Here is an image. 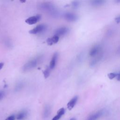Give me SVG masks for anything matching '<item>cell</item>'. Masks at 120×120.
Segmentation results:
<instances>
[{
	"instance_id": "obj_3",
	"label": "cell",
	"mask_w": 120,
	"mask_h": 120,
	"mask_svg": "<svg viewBox=\"0 0 120 120\" xmlns=\"http://www.w3.org/2000/svg\"><path fill=\"white\" fill-rule=\"evenodd\" d=\"M46 29V25L44 24H40L29 31V33L31 34H37L44 32Z\"/></svg>"
},
{
	"instance_id": "obj_18",
	"label": "cell",
	"mask_w": 120,
	"mask_h": 120,
	"mask_svg": "<svg viewBox=\"0 0 120 120\" xmlns=\"http://www.w3.org/2000/svg\"><path fill=\"white\" fill-rule=\"evenodd\" d=\"M65 110L64 109V108H61L57 112V114L60 115V116H62L63 115H64V114L65 113Z\"/></svg>"
},
{
	"instance_id": "obj_24",
	"label": "cell",
	"mask_w": 120,
	"mask_h": 120,
	"mask_svg": "<svg viewBox=\"0 0 120 120\" xmlns=\"http://www.w3.org/2000/svg\"><path fill=\"white\" fill-rule=\"evenodd\" d=\"M5 95V92L3 91H0V100L3 98Z\"/></svg>"
},
{
	"instance_id": "obj_1",
	"label": "cell",
	"mask_w": 120,
	"mask_h": 120,
	"mask_svg": "<svg viewBox=\"0 0 120 120\" xmlns=\"http://www.w3.org/2000/svg\"><path fill=\"white\" fill-rule=\"evenodd\" d=\"M40 8L43 10L48 11L51 15L54 17L59 15V13H58L57 11L51 3H43L40 4Z\"/></svg>"
},
{
	"instance_id": "obj_20",
	"label": "cell",
	"mask_w": 120,
	"mask_h": 120,
	"mask_svg": "<svg viewBox=\"0 0 120 120\" xmlns=\"http://www.w3.org/2000/svg\"><path fill=\"white\" fill-rule=\"evenodd\" d=\"M50 112V107L48 106H46V107L45 108V115H48V114Z\"/></svg>"
},
{
	"instance_id": "obj_13",
	"label": "cell",
	"mask_w": 120,
	"mask_h": 120,
	"mask_svg": "<svg viewBox=\"0 0 120 120\" xmlns=\"http://www.w3.org/2000/svg\"><path fill=\"white\" fill-rule=\"evenodd\" d=\"M24 86V82L22 81H20L16 83L15 87V91H20Z\"/></svg>"
},
{
	"instance_id": "obj_21",
	"label": "cell",
	"mask_w": 120,
	"mask_h": 120,
	"mask_svg": "<svg viewBox=\"0 0 120 120\" xmlns=\"http://www.w3.org/2000/svg\"><path fill=\"white\" fill-rule=\"evenodd\" d=\"M61 116H60V115H59V114H57V115H56V116H55L52 118V120H59L61 118Z\"/></svg>"
},
{
	"instance_id": "obj_8",
	"label": "cell",
	"mask_w": 120,
	"mask_h": 120,
	"mask_svg": "<svg viewBox=\"0 0 120 120\" xmlns=\"http://www.w3.org/2000/svg\"><path fill=\"white\" fill-rule=\"evenodd\" d=\"M58 57V53L57 52H55L53 54L52 57V58L51 59V60L50 61V62L49 68L50 69H52L55 68L56 66V64L57 63Z\"/></svg>"
},
{
	"instance_id": "obj_12",
	"label": "cell",
	"mask_w": 120,
	"mask_h": 120,
	"mask_svg": "<svg viewBox=\"0 0 120 120\" xmlns=\"http://www.w3.org/2000/svg\"><path fill=\"white\" fill-rule=\"evenodd\" d=\"M105 1L104 0H93L90 1V4L94 7H99L104 5Z\"/></svg>"
},
{
	"instance_id": "obj_23",
	"label": "cell",
	"mask_w": 120,
	"mask_h": 120,
	"mask_svg": "<svg viewBox=\"0 0 120 120\" xmlns=\"http://www.w3.org/2000/svg\"><path fill=\"white\" fill-rule=\"evenodd\" d=\"M15 120V116L12 115L7 118V119L5 120Z\"/></svg>"
},
{
	"instance_id": "obj_17",
	"label": "cell",
	"mask_w": 120,
	"mask_h": 120,
	"mask_svg": "<svg viewBox=\"0 0 120 120\" xmlns=\"http://www.w3.org/2000/svg\"><path fill=\"white\" fill-rule=\"evenodd\" d=\"M117 73L111 72L107 74V76L110 79L112 80L116 78L117 76Z\"/></svg>"
},
{
	"instance_id": "obj_22",
	"label": "cell",
	"mask_w": 120,
	"mask_h": 120,
	"mask_svg": "<svg viewBox=\"0 0 120 120\" xmlns=\"http://www.w3.org/2000/svg\"><path fill=\"white\" fill-rule=\"evenodd\" d=\"M114 21H115V22H116L117 23H120V15L116 16L115 18H114Z\"/></svg>"
},
{
	"instance_id": "obj_4",
	"label": "cell",
	"mask_w": 120,
	"mask_h": 120,
	"mask_svg": "<svg viewBox=\"0 0 120 120\" xmlns=\"http://www.w3.org/2000/svg\"><path fill=\"white\" fill-rule=\"evenodd\" d=\"M41 18V16L40 15H36L30 17L26 19L25 22L29 25H32L36 23Z\"/></svg>"
},
{
	"instance_id": "obj_16",
	"label": "cell",
	"mask_w": 120,
	"mask_h": 120,
	"mask_svg": "<svg viewBox=\"0 0 120 120\" xmlns=\"http://www.w3.org/2000/svg\"><path fill=\"white\" fill-rule=\"evenodd\" d=\"M50 68L49 67H47L45 69V70L43 71V74L45 78H48L50 75Z\"/></svg>"
},
{
	"instance_id": "obj_2",
	"label": "cell",
	"mask_w": 120,
	"mask_h": 120,
	"mask_svg": "<svg viewBox=\"0 0 120 120\" xmlns=\"http://www.w3.org/2000/svg\"><path fill=\"white\" fill-rule=\"evenodd\" d=\"M38 60L39 58H37L33 59L28 61L23 66L22 68V71L24 72H27L30 71L31 69L35 68L38 65Z\"/></svg>"
},
{
	"instance_id": "obj_10",
	"label": "cell",
	"mask_w": 120,
	"mask_h": 120,
	"mask_svg": "<svg viewBox=\"0 0 120 120\" xmlns=\"http://www.w3.org/2000/svg\"><path fill=\"white\" fill-rule=\"evenodd\" d=\"M59 40V37L54 35L52 38H48L46 40V42L48 45H52L53 44L57 43Z\"/></svg>"
},
{
	"instance_id": "obj_6",
	"label": "cell",
	"mask_w": 120,
	"mask_h": 120,
	"mask_svg": "<svg viewBox=\"0 0 120 120\" xmlns=\"http://www.w3.org/2000/svg\"><path fill=\"white\" fill-rule=\"evenodd\" d=\"M69 30L68 28L67 27H62L58 28L55 31L54 35L57 36L58 37L63 36L67 34Z\"/></svg>"
},
{
	"instance_id": "obj_11",
	"label": "cell",
	"mask_w": 120,
	"mask_h": 120,
	"mask_svg": "<svg viewBox=\"0 0 120 120\" xmlns=\"http://www.w3.org/2000/svg\"><path fill=\"white\" fill-rule=\"evenodd\" d=\"M103 111L100 110L97 112L94 113L93 114L91 115L88 119V120H97L98 118H99L103 114Z\"/></svg>"
},
{
	"instance_id": "obj_27",
	"label": "cell",
	"mask_w": 120,
	"mask_h": 120,
	"mask_svg": "<svg viewBox=\"0 0 120 120\" xmlns=\"http://www.w3.org/2000/svg\"><path fill=\"white\" fill-rule=\"evenodd\" d=\"M70 120H76V119L75 118H72L70 119Z\"/></svg>"
},
{
	"instance_id": "obj_9",
	"label": "cell",
	"mask_w": 120,
	"mask_h": 120,
	"mask_svg": "<svg viewBox=\"0 0 120 120\" xmlns=\"http://www.w3.org/2000/svg\"><path fill=\"white\" fill-rule=\"evenodd\" d=\"M78 96H75L67 104V107L69 110H71L75 105L77 100H78Z\"/></svg>"
},
{
	"instance_id": "obj_5",
	"label": "cell",
	"mask_w": 120,
	"mask_h": 120,
	"mask_svg": "<svg viewBox=\"0 0 120 120\" xmlns=\"http://www.w3.org/2000/svg\"><path fill=\"white\" fill-rule=\"evenodd\" d=\"M64 17L67 21L72 22H75L78 19V17L77 15L71 12L66 13L64 15Z\"/></svg>"
},
{
	"instance_id": "obj_19",
	"label": "cell",
	"mask_w": 120,
	"mask_h": 120,
	"mask_svg": "<svg viewBox=\"0 0 120 120\" xmlns=\"http://www.w3.org/2000/svg\"><path fill=\"white\" fill-rule=\"evenodd\" d=\"M79 2L78 1H74L72 2V5L73 8H77L79 6Z\"/></svg>"
},
{
	"instance_id": "obj_15",
	"label": "cell",
	"mask_w": 120,
	"mask_h": 120,
	"mask_svg": "<svg viewBox=\"0 0 120 120\" xmlns=\"http://www.w3.org/2000/svg\"><path fill=\"white\" fill-rule=\"evenodd\" d=\"M27 115V112L25 111L22 112L18 113L16 116V119L18 120H21L23 119Z\"/></svg>"
},
{
	"instance_id": "obj_14",
	"label": "cell",
	"mask_w": 120,
	"mask_h": 120,
	"mask_svg": "<svg viewBox=\"0 0 120 120\" xmlns=\"http://www.w3.org/2000/svg\"><path fill=\"white\" fill-rule=\"evenodd\" d=\"M101 57H102V55H99V56H98V57L92 60L90 62V65L91 66V67H93V66H94L95 65H96L98 62L101 59Z\"/></svg>"
},
{
	"instance_id": "obj_26",
	"label": "cell",
	"mask_w": 120,
	"mask_h": 120,
	"mask_svg": "<svg viewBox=\"0 0 120 120\" xmlns=\"http://www.w3.org/2000/svg\"><path fill=\"white\" fill-rule=\"evenodd\" d=\"M4 66V63L3 62H0V70H1Z\"/></svg>"
},
{
	"instance_id": "obj_25",
	"label": "cell",
	"mask_w": 120,
	"mask_h": 120,
	"mask_svg": "<svg viewBox=\"0 0 120 120\" xmlns=\"http://www.w3.org/2000/svg\"><path fill=\"white\" fill-rule=\"evenodd\" d=\"M116 78L118 81H120V71L119 73H117V75Z\"/></svg>"
},
{
	"instance_id": "obj_7",
	"label": "cell",
	"mask_w": 120,
	"mask_h": 120,
	"mask_svg": "<svg viewBox=\"0 0 120 120\" xmlns=\"http://www.w3.org/2000/svg\"><path fill=\"white\" fill-rule=\"evenodd\" d=\"M100 50L101 47L99 45H95L90 49L89 54L90 56L91 57L95 56L100 52Z\"/></svg>"
}]
</instances>
